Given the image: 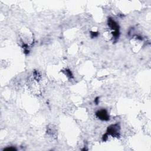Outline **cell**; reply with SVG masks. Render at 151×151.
<instances>
[{
	"mask_svg": "<svg viewBox=\"0 0 151 151\" xmlns=\"http://www.w3.org/2000/svg\"><path fill=\"white\" fill-rule=\"evenodd\" d=\"M119 130L120 127L117 124H112L108 127L107 130L106 134L103 136V140H107V137L109 135L111 136L112 137H119Z\"/></svg>",
	"mask_w": 151,
	"mask_h": 151,
	"instance_id": "cell-1",
	"label": "cell"
},
{
	"mask_svg": "<svg viewBox=\"0 0 151 151\" xmlns=\"http://www.w3.org/2000/svg\"><path fill=\"white\" fill-rule=\"evenodd\" d=\"M96 116L99 119H100L101 120L106 121L109 119V116L107 111L105 110H99L98 111L96 112Z\"/></svg>",
	"mask_w": 151,
	"mask_h": 151,
	"instance_id": "cell-2",
	"label": "cell"
}]
</instances>
